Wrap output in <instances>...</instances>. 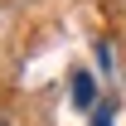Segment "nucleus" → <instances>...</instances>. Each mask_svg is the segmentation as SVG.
Listing matches in <instances>:
<instances>
[{
	"label": "nucleus",
	"mask_w": 126,
	"mask_h": 126,
	"mask_svg": "<svg viewBox=\"0 0 126 126\" xmlns=\"http://www.w3.org/2000/svg\"><path fill=\"white\" fill-rule=\"evenodd\" d=\"M97 102V82H92V73H73V107H92Z\"/></svg>",
	"instance_id": "f257e3e1"
},
{
	"label": "nucleus",
	"mask_w": 126,
	"mask_h": 126,
	"mask_svg": "<svg viewBox=\"0 0 126 126\" xmlns=\"http://www.w3.org/2000/svg\"><path fill=\"white\" fill-rule=\"evenodd\" d=\"M92 126H111V107H97L92 111Z\"/></svg>",
	"instance_id": "f03ea898"
},
{
	"label": "nucleus",
	"mask_w": 126,
	"mask_h": 126,
	"mask_svg": "<svg viewBox=\"0 0 126 126\" xmlns=\"http://www.w3.org/2000/svg\"><path fill=\"white\" fill-rule=\"evenodd\" d=\"M0 126H10V121H5V116H0Z\"/></svg>",
	"instance_id": "7ed1b4c3"
}]
</instances>
